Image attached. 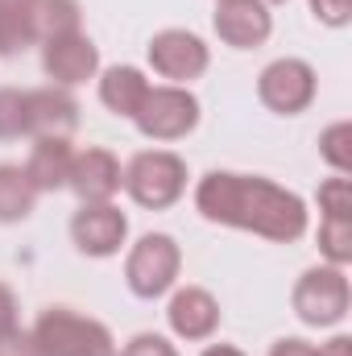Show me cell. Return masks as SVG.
Listing matches in <instances>:
<instances>
[{"mask_svg": "<svg viewBox=\"0 0 352 356\" xmlns=\"http://www.w3.org/2000/svg\"><path fill=\"white\" fill-rule=\"evenodd\" d=\"M195 211L207 224L241 228L273 245H294L307 232V203L262 175L211 170L195 182Z\"/></svg>", "mask_w": 352, "mask_h": 356, "instance_id": "cell-1", "label": "cell"}, {"mask_svg": "<svg viewBox=\"0 0 352 356\" xmlns=\"http://www.w3.org/2000/svg\"><path fill=\"white\" fill-rule=\"evenodd\" d=\"M42 356H116V340L108 323L79 315L71 307H46L29 327Z\"/></svg>", "mask_w": 352, "mask_h": 356, "instance_id": "cell-2", "label": "cell"}, {"mask_svg": "<svg viewBox=\"0 0 352 356\" xmlns=\"http://www.w3.org/2000/svg\"><path fill=\"white\" fill-rule=\"evenodd\" d=\"M186 162L175 149H141L125 166V191L145 211H166L186 195Z\"/></svg>", "mask_w": 352, "mask_h": 356, "instance_id": "cell-3", "label": "cell"}, {"mask_svg": "<svg viewBox=\"0 0 352 356\" xmlns=\"http://www.w3.org/2000/svg\"><path fill=\"white\" fill-rule=\"evenodd\" d=\"M290 307H294V315L307 327H336V323H344L352 307L349 273L340 266H328V261L303 269V277L290 290Z\"/></svg>", "mask_w": 352, "mask_h": 356, "instance_id": "cell-4", "label": "cell"}, {"mask_svg": "<svg viewBox=\"0 0 352 356\" xmlns=\"http://www.w3.org/2000/svg\"><path fill=\"white\" fill-rule=\"evenodd\" d=\"M182 269V249L170 232H145L129 257H125V282L137 298H162L170 294Z\"/></svg>", "mask_w": 352, "mask_h": 356, "instance_id": "cell-5", "label": "cell"}, {"mask_svg": "<svg viewBox=\"0 0 352 356\" xmlns=\"http://www.w3.org/2000/svg\"><path fill=\"white\" fill-rule=\"evenodd\" d=\"M133 124H137V133L150 137V141H162V145H166V141H182V137H191L195 124H199V99H195V91L178 88V83L150 88L141 112L133 116Z\"/></svg>", "mask_w": 352, "mask_h": 356, "instance_id": "cell-6", "label": "cell"}, {"mask_svg": "<svg viewBox=\"0 0 352 356\" xmlns=\"http://www.w3.org/2000/svg\"><path fill=\"white\" fill-rule=\"evenodd\" d=\"M319 75L307 58H273L257 75V99L278 116H298L315 104Z\"/></svg>", "mask_w": 352, "mask_h": 356, "instance_id": "cell-7", "label": "cell"}, {"mask_svg": "<svg viewBox=\"0 0 352 356\" xmlns=\"http://www.w3.org/2000/svg\"><path fill=\"white\" fill-rule=\"evenodd\" d=\"M145 58L162 79H170L178 88H186L191 79H199L211 67L207 42L199 33H191V29H158L150 38V46H145Z\"/></svg>", "mask_w": 352, "mask_h": 356, "instance_id": "cell-8", "label": "cell"}, {"mask_svg": "<svg viewBox=\"0 0 352 356\" xmlns=\"http://www.w3.org/2000/svg\"><path fill=\"white\" fill-rule=\"evenodd\" d=\"M71 241L88 257H116L129 241V216L116 203H79L71 216Z\"/></svg>", "mask_w": 352, "mask_h": 356, "instance_id": "cell-9", "label": "cell"}, {"mask_svg": "<svg viewBox=\"0 0 352 356\" xmlns=\"http://www.w3.org/2000/svg\"><path fill=\"white\" fill-rule=\"evenodd\" d=\"M42 71L54 88H79L99 75V46L88 33H67V38H50L42 42Z\"/></svg>", "mask_w": 352, "mask_h": 356, "instance_id": "cell-10", "label": "cell"}, {"mask_svg": "<svg viewBox=\"0 0 352 356\" xmlns=\"http://www.w3.org/2000/svg\"><path fill=\"white\" fill-rule=\"evenodd\" d=\"M67 186L79 195V203H112L125 186V166L112 149L104 145H88V149H75V162H71V178Z\"/></svg>", "mask_w": 352, "mask_h": 356, "instance_id": "cell-11", "label": "cell"}, {"mask_svg": "<svg viewBox=\"0 0 352 356\" xmlns=\"http://www.w3.org/2000/svg\"><path fill=\"white\" fill-rule=\"evenodd\" d=\"M216 38L232 50H257L273 33V17L265 0H216Z\"/></svg>", "mask_w": 352, "mask_h": 356, "instance_id": "cell-12", "label": "cell"}, {"mask_svg": "<svg viewBox=\"0 0 352 356\" xmlns=\"http://www.w3.org/2000/svg\"><path fill=\"white\" fill-rule=\"evenodd\" d=\"M166 323L178 340H191V344H203L216 336L220 327V302L211 290L203 286H178L166 302Z\"/></svg>", "mask_w": 352, "mask_h": 356, "instance_id": "cell-13", "label": "cell"}, {"mask_svg": "<svg viewBox=\"0 0 352 356\" xmlns=\"http://www.w3.org/2000/svg\"><path fill=\"white\" fill-rule=\"evenodd\" d=\"M79 129V99L67 88H29V137H71Z\"/></svg>", "mask_w": 352, "mask_h": 356, "instance_id": "cell-14", "label": "cell"}, {"mask_svg": "<svg viewBox=\"0 0 352 356\" xmlns=\"http://www.w3.org/2000/svg\"><path fill=\"white\" fill-rule=\"evenodd\" d=\"M71 162H75L71 137H33V149L25 158V175H29L38 195L63 191L67 178H71Z\"/></svg>", "mask_w": 352, "mask_h": 356, "instance_id": "cell-15", "label": "cell"}, {"mask_svg": "<svg viewBox=\"0 0 352 356\" xmlns=\"http://www.w3.org/2000/svg\"><path fill=\"white\" fill-rule=\"evenodd\" d=\"M150 88H154V83L145 79V71H141V67L116 63V67L99 71V104H104L112 116H125V120H133V116L141 112V104H145Z\"/></svg>", "mask_w": 352, "mask_h": 356, "instance_id": "cell-16", "label": "cell"}, {"mask_svg": "<svg viewBox=\"0 0 352 356\" xmlns=\"http://www.w3.org/2000/svg\"><path fill=\"white\" fill-rule=\"evenodd\" d=\"M38 207V191L17 162H0V224H21Z\"/></svg>", "mask_w": 352, "mask_h": 356, "instance_id": "cell-17", "label": "cell"}, {"mask_svg": "<svg viewBox=\"0 0 352 356\" xmlns=\"http://www.w3.org/2000/svg\"><path fill=\"white\" fill-rule=\"evenodd\" d=\"M33 25H38V42L79 33L83 29V4L79 0H38L33 4Z\"/></svg>", "mask_w": 352, "mask_h": 356, "instance_id": "cell-18", "label": "cell"}, {"mask_svg": "<svg viewBox=\"0 0 352 356\" xmlns=\"http://www.w3.org/2000/svg\"><path fill=\"white\" fill-rule=\"evenodd\" d=\"M38 42L33 8H0V58H17Z\"/></svg>", "mask_w": 352, "mask_h": 356, "instance_id": "cell-19", "label": "cell"}, {"mask_svg": "<svg viewBox=\"0 0 352 356\" xmlns=\"http://www.w3.org/2000/svg\"><path fill=\"white\" fill-rule=\"evenodd\" d=\"M319 253L328 266H349L352 261V216H323L319 220Z\"/></svg>", "mask_w": 352, "mask_h": 356, "instance_id": "cell-20", "label": "cell"}, {"mask_svg": "<svg viewBox=\"0 0 352 356\" xmlns=\"http://www.w3.org/2000/svg\"><path fill=\"white\" fill-rule=\"evenodd\" d=\"M29 137V91L0 88V141Z\"/></svg>", "mask_w": 352, "mask_h": 356, "instance_id": "cell-21", "label": "cell"}, {"mask_svg": "<svg viewBox=\"0 0 352 356\" xmlns=\"http://www.w3.org/2000/svg\"><path fill=\"white\" fill-rule=\"evenodd\" d=\"M319 158L336 170V175L349 178L352 170V124L349 120H336L319 133Z\"/></svg>", "mask_w": 352, "mask_h": 356, "instance_id": "cell-22", "label": "cell"}, {"mask_svg": "<svg viewBox=\"0 0 352 356\" xmlns=\"http://www.w3.org/2000/svg\"><path fill=\"white\" fill-rule=\"evenodd\" d=\"M319 211L323 216H349L352 211V186L344 175H332L319 186Z\"/></svg>", "mask_w": 352, "mask_h": 356, "instance_id": "cell-23", "label": "cell"}, {"mask_svg": "<svg viewBox=\"0 0 352 356\" xmlns=\"http://www.w3.org/2000/svg\"><path fill=\"white\" fill-rule=\"evenodd\" d=\"M116 356H178V348L166 336H158V332H141L125 348H116Z\"/></svg>", "mask_w": 352, "mask_h": 356, "instance_id": "cell-24", "label": "cell"}, {"mask_svg": "<svg viewBox=\"0 0 352 356\" xmlns=\"http://www.w3.org/2000/svg\"><path fill=\"white\" fill-rule=\"evenodd\" d=\"M307 4H311L315 21H323V25H332V29L349 25V0H307Z\"/></svg>", "mask_w": 352, "mask_h": 356, "instance_id": "cell-25", "label": "cell"}, {"mask_svg": "<svg viewBox=\"0 0 352 356\" xmlns=\"http://www.w3.org/2000/svg\"><path fill=\"white\" fill-rule=\"evenodd\" d=\"M17 327H21V319H17V294H13L8 282H0V340L8 332H17Z\"/></svg>", "mask_w": 352, "mask_h": 356, "instance_id": "cell-26", "label": "cell"}, {"mask_svg": "<svg viewBox=\"0 0 352 356\" xmlns=\"http://www.w3.org/2000/svg\"><path fill=\"white\" fill-rule=\"evenodd\" d=\"M0 356H42V353H38L33 336H29L25 327H17V332H8V336L0 340Z\"/></svg>", "mask_w": 352, "mask_h": 356, "instance_id": "cell-27", "label": "cell"}, {"mask_svg": "<svg viewBox=\"0 0 352 356\" xmlns=\"http://www.w3.org/2000/svg\"><path fill=\"white\" fill-rule=\"evenodd\" d=\"M269 356H315V344H307L298 336H286V340H273Z\"/></svg>", "mask_w": 352, "mask_h": 356, "instance_id": "cell-28", "label": "cell"}, {"mask_svg": "<svg viewBox=\"0 0 352 356\" xmlns=\"http://www.w3.org/2000/svg\"><path fill=\"white\" fill-rule=\"evenodd\" d=\"M315 356H352V336H332L328 344H319Z\"/></svg>", "mask_w": 352, "mask_h": 356, "instance_id": "cell-29", "label": "cell"}, {"mask_svg": "<svg viewBox=\"0 0 352 356\" xmlns=\"http://www.w3.org/2000/svg\"><path fill=\"white\" fill-rule=\"evenodd\" d=\"M199 356H245V353H241L237 344H207Z\"/></svg>", "mask_w": 352, "mask_h": 356, "instance_id": "cell-30", "label": "cell"}, {"mask_svg": "<svg viewBox=\"0 0 352 356\" xmlns=\"http://www.w3.org/2000/svg\"><path fill=\"white\" fill-rule=\"evenodd\" d=\"M38 0H0V8H33Z\"/></svg>", "mask_w": 352, "mask_h": 356, "instance_id": "cell-31", "label": "cell"}, {"mask_svg": "<svg viewBox=\"0 0 352 356\" xmlns=\"http://www.w3.org/2000/svg\"><path fill=\"white\" fill-rule=\"evenodd\" d=\"M265 4H286V0H265Z\"/></svg>", "mask_w": 352, "mask_h": 356, "instance_id": "cell-32", "label": "cell"}]
</instances>
